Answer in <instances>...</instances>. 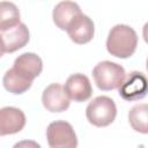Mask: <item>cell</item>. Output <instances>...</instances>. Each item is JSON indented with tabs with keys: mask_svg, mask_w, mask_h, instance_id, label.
I'll use <instances>...</instances> for the list:
<instances>
[{
	"mask_svg": "<svg viewBox=\"0 0 148 148\" xmlns=\"http://www.w3.org/2000/svg\"><path fill=\"white\" fill-rule=\"evenodd\" d=\"M138 46V35L135 30L126 24H117L111 28L108 39V52L117 58H130L133 56Z\"/></svg>",
	"mask_w": 148,
	"mask_h": 148,
	"instance_id": "1",
	"label": "cell"
},
{
	"mask_svg": "<svg viewBox=\"0 0 148 148\" xmlns=\"http://www.w3.org/2000/svg\"><path fill=\"white\" fill-rule=\"evenodd\" d=\"M92 76L96 86L104 91L120 88L126 79V73L119 64L105 60L98 62L92 69Z\"/></svg>",
	"mask_w": 148,
	"mask_h": 148,
	"instance_id": "2",
	"label": "cell"
},
{
	"mask_svg": "<svg viewBox=\"0 0 148 148\" xmlns=\"http://www.w3.org/2000/svg\"><path fill=\"white\" fill-rule=\"evenodd\" d=\"M117 116V106L112 98L108 96H97L86 109L88 121L97 127H105L113 123Z\"/></svg>",
	"mask_w": 148,
	"mask_h": 148,
	"instance_id": "3",
	"label": "cell"
},
{
	"mask_svg": "<svg viewBox=\"0 0 148 148\" xmlns=\"http://www.w3.org/2000/svg\"><path fill=\"white\" fill-rule=\"evenodd\" d=\"M46 139L50 148H76L77 138L72 125L65 120H56L47 126Z\"/></svg>",
	"mask_w": 148,
	"mask_h": 148,
	"instance_id": "4",
	"label": "cell"
},
{
	"mask_svg": "<svg viewBox=\"0 0 148 148\" xmlns=\"http://www.w3.org/2000/svg\"><path fill=\"white\" fill-rule=\"evenodd\" d=\"M147 94H148V79L143 73L138 71L131 72L119 88V96L127 102H134L141 99Z\"/></svg>",
	"mask_w": 148,
	"mask_h": 148,
	"instance_id": "5",
	"label": "cell"
},
{
	"mask_svg": "<svg viewBox=\"0 0 148 148\" xmlns=\"http://www.w3.org/2000/svg\"><path fill=\"white\" fill-rule=\"evenodd\" d=\"M1 36V54L13 53L29 42V30L24 23H18L15 27L0 30Z\"/></svg>",
	"mask_w": 148,
	"mask_h": 148,
	"instance_id": "6",
	"label": "cell"
},
{
	"mask_svg": "<svg viewBox=\"0 0 148 148\" xmlns=\"http://www.w3.org/2000/svg\"><path fill=\"white\" fill-rule=\"evenodd\" d=\"M42 103L44 108L50 112H62L69 108V97L59 83H51L47 86L42 95Z\"/></svg>",
	"mask_w": 148,
	"mask_h": 148,
	"instance_id": "7",
	"label": "cell"
},
{
	"mask_svg": "<svg viewBox=\"0 0 148 148\" xmlns=\"http://www.w3.org/2000/svg\"><path fill=\"white\" fill-rule=\"evenodd\" d=\"M66 31L74 43L86 44L92 39L95 34V25L89 16L80 14L72 21Z\"/></svg>",
	"mask_w": 148,
	"mask_h": 148,
	"instance_id": "8",
	"label": "cell"
},
{
	"mask_svg": "<svg viewBox=\"0 0 148 148\" xmlns=\"http://www.w3.org/2000/svg\"><path fill=\"white\" fill-rule=\"evenodd\" d=\"M25 114L22 110L14 106H5L0 110V134H15L23 130Z\"/></svg>",
	"mask_w": 148,
	"mask_h": 148,
	"instance_id": "9",
	"label": "cell"
},
{
	"mask_svg": "<svg viewBox=\"0 0 148 148\" xmlns=\"http://www.w3.org/2000/svg\"><path fill=\"white\" fill-rule=\"evenodd\" d=\"M65 90L69 99L74 102H84L89 99L92 94V88L88 76L81 73L72 74L66 80Z\"/></svg>",
	"mask_w": 148,
	"mask_h": 148,
	"instance_id": "10",
	"label": "cell"
},
{
	"mask_svg": "<svg viewBox=\"0 0 148 148\" xmlns=\"http://www.w3.org/2000/svg\"><path fill=\"white\" fill-rule=\"evenodd\" d=\"M80 14H82V13H81L80 6L76 2L61 1L58 5H56L53 13H52V17H53L54 24L59 29L67 30V28L69 27L72 21Z\"/></svg>",
	"mask_w": 148,
	"mask_h": 148,
	"instance_id": "11",
	"label": "cell"
},
{
	"mask_svg": "<svg viewBox=\"0 0 148 148\" xmlns=\"http://www.w3.org/2000/svg\"><path fill=\"white\" fill-rule=\"evenodd\" d=\"M13 67L18 73L34 81V79L37 77L43 71V61L36 53L25 52L15 59Z\"/></svg>",
	"mask_w": 148,
	"mask_h": 148,
	"instance_id": "12",
	"label": "cell"
},
{
	"mask_svg": "<svg viewBox=\"0 0 148 148\" xmlns=\"http://www.w3.org/2000/svg\"><path fill=\"white\" fill-rule=\"evenodd\" d=\"M2 83L6 90H8L12 94L20 95L25 92L32 84V80L24 76L23 74L18 73L14 67L8 69L2 79Z\"/></svg>",
	"mask_w": 148,
	"mask_h": 148,
	"instance_id": "13",
	"label": "cell"
},
{
	"mask_svg": "<svg viewBox=\"0 0 148 148\" xmlns=\"http://www.w3.org/2000/svg\"><path fill=\"white\" fill-rule=\"evenodd\" d=\"M128 121L134 131L148 134V104L134 105L128 112Z\"/></svg>",
	"mask_w": 148,
	"mask_h": 148,
	"instance_id": "14",
	"label": "cell"
},
{
	"mask_svg": "<svg viewBox=\"0 0 148 148\" xmlns=\"http://www.w3.org/2000/svg\"><path fill=\"white\" fill-rule=\"evenodd\" d=\"M20 22V13L13 2L2 1L0 3V30H5L17 25Z\"/></svg>",
	"mask_w": 148,
	"mask_h": 148,
	"instance_id": "15",
	"label": "cell"
},
{
	"mask_svg": "<svg viewBox=\"0 0 148 148\" xmlns=\"http://www.w3.org/2000/svg\"><path fill=\"white\" fill-rule=\"evenodd\" d=\"M13 148H42L39 143L34 140H22L14 145Z\"/></svg>",
	"mask_w": 148,
	"mask_h": 148,
	"instance_id": "16",
	"label": "cell"
},
{
	"mask_svg": "<svg viewBox=\"0 0 148 148\" xmlns=\"http://www.w3.org/2000/svg\"><path fill=\"white\" fill-rule=\"evenodd\" d=\"M142 36H143V39H145V42L148 44V22L143 25V28H142Z\"/></svg>",
	"mask_w": 148,
	"mask_h": 148,
	"instance_id": "17",
	"label": "cell"
},
{
	"mask_svg": "<svg viewBox=\"0 0 148 148\" xmlns=\"http://www.w3.org/2000/svg\"><path fill=\"white\" fill-rule=\"evenodd\" d=\"M146 67H147V71H148V58H147V62H146Z\"/></svg>",
	"mask_w": 148,
	"mask_h": 148,
	"instance_id": "18",
	"label": "cell"
}]
</instances>
